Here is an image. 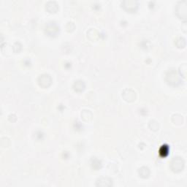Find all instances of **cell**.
Returning <instances> with one entry per match:
<instances>
[{
    "instance_id": "1",
    "label": "cell",
    "mask_w": 187,
    "mask_h": 187,
    "mask_svg": "<svg viewBox=\"0 0 187 187\" xmlns=\"http://www.w3.org/2000/svg\"><path fill=\"white\" fill-rule=\"evenodd\" d=\"M51 24H49L48 27H46V33L49 34V36H55L57 33L59 32V28L54 23H51Z\"/></svg>"
},
{
    "instance_id": "2",
    "label": "cell",
    "mask_w": 187,
    "mask_h": 187,
    "mask_svg": "<svg viewBox=\"0 0 187 187\" xmlns=\"http://www.w3.org/2000/svg\"><path fill=\"white\" fill-rule=\"evenodd\" d=\"M172 163L176 164V165H175V164H173V165H172V169H173V171L179 172L181 171V170H182L183 167H184V162H183V161L181 160V159H178V157L174 159Z\"/></svg>"
},
{
    "instance_id": "3",
    "label": "cell",
    "mask_w": 187,
    "mask_h": 187,
    "mask_svg": "<svg viewBox=\"0 0 187 187\" xmlns=\"http://www.w3.org/2000/svg\"><path fill=\"white\" fill-rule=\"evenodd\" d=\"M46 81H47V82L51 83V78L49 75H42L40 77H39V79H38L39 85H40V86L45 87V88L50 86V84H49L48 83H46Z\"/></svg>"
},
{
    "instance_id": "4",
    "label": "cell",
    "mask_w": 187,
    "mask_h": 187,
    "mask_svg": "<svg viewBox=\"0 0 187 187\" xmlns=\"http://www.w3.org/2000/svg\"><path fill=\"white\" fill-rule=\"evenodd\" d=\"M112 185V181L107 178H101L97 182V186H110Z\"/></svg>"
},
{
    "instance_id": "5",
    "label": "cell",
    "mask_w": 187,
    "mask_h": 187,
    "mask_svg": "<svg viewBox=\"0 0 187 187\" xmlns=\"http://www.w3.org/2000/svg\"><path fill=\"white\" fill-rule=\"evenodd\" d=\"M139 174H140V176L144 178H148L150 174L149 169L148 167H143L139 169Z\"/></svg>"
},
{
    "instance_id": "6",
    "label": "cell",
    "mask_w": 187,
    "mask_h": 187,
    "mask_svg": "<svg viewBox=\"0 0 187 187\" xmlns=\"http://www.w3.org/2000/svg\"><path fill=\"white\" fill-rule=\"evenodd\" d=\"M79 84H80V81H76V82L75 83V84H74V88H75V91H78V88H80V92H81V91L83 90L85 86H84V83H83V81L81 82V85H79Z\"/></svg>"
},
{
    "instance_id": "7",
    "label": "cell",
    "mask_w": 187,
    "mask_h": 187,
    "mask_svg": "<svg viewBox=\"0 0 187 187\" xmlns=\"http://www.w3.org/2000/svg\"><path fill=\"white\" fill-rule=\"evenodd\" d=\"M169 152V147L168 146H162V149L160 150V153H162V157H165L167 153Z\"/></svg>"
}]
</instances>
